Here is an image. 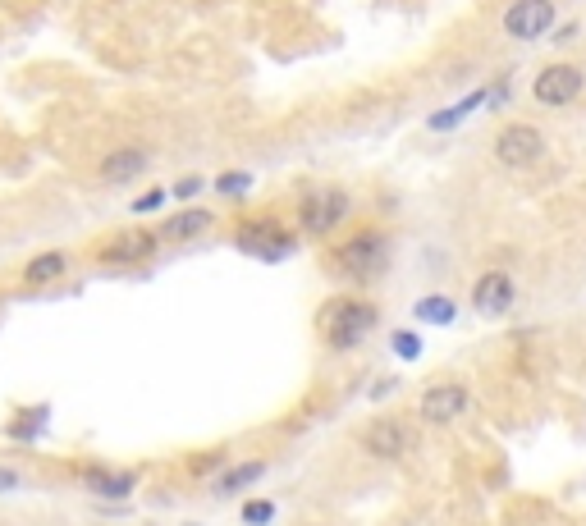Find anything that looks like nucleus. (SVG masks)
<instances>
[{
	"instance_id": "1",
	"label": "nucleus",
	"mask_w": 586,
	"mask_h": 526,
	"mask_svg": "<svg viewBox=\"0 0 586 526\" xmlns=\"http://www.w3.org/2000/svg\"><path fill=\"white\" fill-rule=\"evenodd\" d=\"M376 330V307L371 302H358V298H335L326 302V312H321V334H326L330 348H358L367 334Z\"/></svg>"
},
{
	"instance_id": "2",
	"label": "nucleus",
	"mask_w": 586,
	"mask_h": 526,
	"mask_svg": "<svg viewBox=\"0 0 586 526\" xmlns=\"http://www.w3.org/2000/svg\"><path fill=\"white\" fill-rule=\"evenodd\" d=\"M385 261H390V243H385V234H376V229L353 234L348 243H339V252H335V266L348 270L353 280H376L380 270H385Z\"/></svg>"
},
{
	"instance_id": "3",
	"label": "nucleus",
	"mask_w": 586,
	"mask_h": 526,
	"mask_svg": "<svg viewBox=\"0 0 586 526\" xmlns=\"http://www.w3.org/2000/svg\"><path fill=\"white\" fill-rule=\"evenodd\" d=\"M348 206L353 202H348L344 188H316V193H307L303 202H298V225H303L307 234L326 238V234H335V229L344 225Z\"/></svg>"
},
{
	"instance_id": "4",
	"label": "nucleus",
	"mask_w": 586,
	"mask_h": 526,
	"mask_svg": "<svg viewBox=\"0 0 586 526\" xmlns=\"http://www.w3.org/2000/svg\"><path fill=\"white\" fill-rule=\"evenodd\" d=\"M541 156H545V138L532 124H509V129L500 133V142H495V161L509 165V170H527V165H536Z\"/></svg>"
},
{
	"instance_id": "5",
	"label": "nucleus",
	"mask_w": 586,
	"mask_h": 526,
	"mask_svg": "<svg viewBox=\"0 0 586 526\" xmlns=\"http://www.w3.org/2000/svg\"><path fill=\"white\" fill-rule=\"evenodd\" d=\"M550 23H554L550 0H513L509 14H504V33L513 42H536V37L550 33Z\"/></svg>"
},
{
	"instance_id": "6",
	"label": "nucleus",
	"mask_w": 586,
	"mask_h": 526,
	"mask_svg": "<svg viewBox=\"0 0 586 526\" xmlns=\"http://www.w3.org/2000/svg\"><path fill=\"white\" fill-rule=\"evenodd\" d=\"M582 69L577 65H550V69H541L536 74V83H532V97L541 101V106H568L573 97H582Z\"/></svg>"
},
{
	"instance_id": "7",
	"label": "nucleus",
	"mask_w": 586,
	"mask_h": 526,
	"mask_svg": "<svg viewBox=\"0 0 586 526\" xmlns=\"http://www.w3.org/2000/svg\"><path fill=\"white\" fill-rule=\"evenodd\" d=\"M513 298H518V289H513V280L504 270H486V275L472 284V307H477L481 316H504L513 307Z\"/></svg>"
},
{
	"instance_id": "8",
	"label": "nucleus",
	"mask_w": 586,
	"mask_h": 526,
	"mask_svg": "<svg viewBox=\"0 0 586 526\" xmlns=\"http://www.w3.org/2000/svg\"><path fill=\"white\" fill-rule=\"evenodd\" d=\"M239 247L243 252H257V257H289L293 252V234L280 229L275 220H257V225L239 229Z\"/></svg>"
},
{
	"instance_id": "9",
	"label": "nucleus",
	"mask_w": 586,
	"mask_h": 526,
	"mask_svg": "<svg viewBox=\"0 0 586 526\" xmlns=\"http://www.w3.org/2000/svg\"><path fill=\"white\" fill-rule=\"evenodd\" d=\"M467 408V389L463 385H435L422 394V421H431V426H449V421H458Z\"/></svg>"
},
{
	"instance_id": "10",
	"label": "nucleus",
	"mask_w": 586,
	"mask_h": 526,
	"mask_svg": "<svg viewBox=\"0 0 586 526\" xmlns=\"http://www.w3.org/2000/svg\"><path fill=\"white\" fill-rule=\"evenodd\" d=\"M408 444H413V435H408V426L403 421H371L367 430V453H376V458H403L408 453Z\"/></svg>"
},
{
	"instance_id": "11",
	"label": "nucleus",
	"mask_w": 586,
	"mask_h": 526,
	"mask_svg": "<svg viewBox=\"0 0 586 526\" xmlns=\"http://www.w3.org/2000/svg\"><path fill=\"white\" fill-rule=\"evenodd\" d=\"M142 170H147V151L142 147H120L101 161V179L115 183V188H120V183H133Z\"/></svg>"
},
{
	"instance_id": "12",
	"label": "nucleus",
	"mask_w": 586,
	"mask_h": 526,
	"mask_svg": "<svg viewBox=\"0 0 586 526\" xmlns=\"http://www.w3.org/2000/svg\"><path fill=\"white\" fill-rule=\"evenodd\" d=\"M156 252V234H120L115 243L101 247V261L106 266H124V261H142Z\"/></svg>"
},
{
	"instance_id": "13",
	"label": "nucleus",
	"mask_w": 586,
	"mask_h": 526,
	"mask_svg": "<svg viewBox=\"0 0 586 526\" xmlns=\"http://www.w3.org/2000/svg\"><path fill=\"white\" fill-rule=\"evenodd\" d=\"M216 225V215L211 211H202V206H193V211H179V215H170V220H165V229L161 234L165 238H197V234H207V229Z\"/></svg>"
},
{
	"instance_id": "14",
	"label": "nucleus",
	"mask_w": 586,
	"mask_h": 526,
	"mask_svg": "<svg viewBox=\"0 0 586 526\" xmlns=\"http://www.w3.org/2000/svg\"><path fill=\"white\" fill-rule=\"evenodd\" d=\"M413 316H417V321H426V325H449V321H454V302H449V298H422L413 307Z\"/></svg>"
},
{
	"instance_id": "15",
	"label": "nucleus",
	"mask_w": 586,
	"mask_h": 526,
	"mask_svg": "<svg viewBox=\"0 0 586 526\" xmlns=\"http://www.w3.org/2000/svg\"><path fill=\"white\" fill-rule=\"evenodd\" d=\"M65 275V257L60 252H46V257H37L33 266H28V284H51Z\"/></svg>"
},
{
	"instance_id": "16",
	"label": "nucleus",
	"mask_w": 586,
	"mask_h": 526,
	"mask_svg": "<svg viewBox=\"0 0 586 526\" xmlns=\"http://www.w3.org/2000/svg\"><path fill=\"white\" fill-rule=\"evenodd\" d=\"M261 472H266V462H243V467H234L229 476H220V494L243 490V485H248V481H257Z\"/></svg>"
},
{
	"instance_id": "17",
	"label": "nucleus",
	"mask_w": 586,
	"mask_h": 526,
	"mask_svg": "<svg viewBox=\"0 0 586 526\" xmlns=\"http://www.w3.org/2000/svg\"><path fill=\"white\" fill-rule=\"evenodd\" d=\"M486 97H490V92H477V97H467L463 106L445 110V115H435L431 124H435V129H449V124H458V119H463V115H472V110H477V106H481V101H486Z\"/></svg>"
},
{
	"instance_id": "18",
	"label": "nucleus",
	"mask_w": 586,
	"mask_h": 526,
	"mask_svg": "<svg viewBox=\"0 0 586 526\" xmlns=\"http://www.w3.org/2000/svg\"><path fill=\"white\" fill-rule=\"evenodd\" d=\"M87 481H92V490H101V494H129V490H133V476H106V472H92Z\"/></svg>"
},
{
	"instance_id": "19",
	"label": "nucleus",
	"mask_w": 586,
	"mask_h": 526,
	"mask_svg": "<svg viewBox=\"0 0 586 526\" xmlns=\"http://www.w3.org/2000/svg\"><path fill=\"white\" fill-rule=\"evenodd\" d=\"M252 179L248 174H225V179H216V193H248Z\"/></svg>"
},
{
	"instance_id": "20",
	"label": "nucleus",
	"mask_w": 586,
	"mask_h": 526,
	"mask_svg": "<svg viewBox=\"0 0 586 526\" xmlns=\"http://www.w3.org/2000/svg\"><path fill=\"white\" fill-rule=\"evenodd\" d=\"M394 353H399V357H417V353H422V344H417V334H408V330H399V334H394Z\"/></svg>"
},
{
	"instance_id": "21",
	"label": "nucleus",
	"mask_w": 586,
	"mask_h": 526,
	"mask_svg": "<svg viewBox=\"0 0 586 526\" xmlns=\"http://www.w3.org/2000/svg\"><path fill=\"white\" fill-rule=\"evenodd\" d=\"M271 513H275V508H271V504H248V508H243V517H248V522H252V526H261V522H271Z\"/></svg>"
},
{
	"instance_id": "22",
	"label": "nucleus",
	"mask_w": 586,
	"mask_h": 526,
	"mask_svg": "<svg viewBox=\"0 0 586 526\" xmlns=\"http://www.w3.org/2000/svg\"><path fill=\"white\" fill-rule=\"evenodd\" d=\"M161 202H165V193H161V188H152L147 197H138V202H133V211H156Z\"/></svg>"
},
{
	"instance_id": "23",
	"label": "nucleus",
	"mask_w": 586,
	"mask_h": 526,
	"mask_svg": "<svg viewBox=\"0 0 586 526\" xmlns=\"http://www.w3.org/2000/svg\"><path fill=\"white\" fill-rule=\"evenodd\" d=\"M197 188H202V183H197V179H184V183H179V188H174V193H179V197H193Z\"/></svg>"
},
{
	"instance_id": "24",
	"label": "nucleus",
	"mask_w": 586,
	"mask_h": 526,
	"mask_svg": "<svg viewBox=\"0 0 586 526\" xmlns=\"http://www.w3.org/2000/svg\"><path fill=\"white\" fill-rule=\"evenodd\" d=\"M5 485H14V472H0V490H5Z\"/></svg>"
}]
</instances>
